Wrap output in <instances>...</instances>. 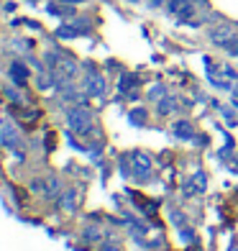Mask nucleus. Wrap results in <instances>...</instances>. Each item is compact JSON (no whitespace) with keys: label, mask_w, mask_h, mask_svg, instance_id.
Instances as JSON below:
<instances>
[{"label":"nucleus","mask_w":238,"mask_h":251,"mask_svg":"<svg viewBox=\"0 0 238 251\" xmlns=\"http://www.w3.org/2000/svg\"><path fill=\"white\" fill-rule=\"evenodd\" d=\"M210 39L215 44H220V47H233L231 41H236V33H233L231 26H218V28L210 31Z\"/></svg>","instance_id":"2"},{"label":"nucleus","mask_w":238,"mask_h":251,"mask_svg":"<svg viewBox=\"0 0 238 251\" xmlns=\"http://www.w3.org/2000/svg\"><path fill=\"white\" fill-rule=\"evenodd\" d=\"M174 133H179V136H192V131H190L187 123H177V126H174Z\"/></svg>","instance_id":"7"},{"label":"nucleus","mask_w":238,"mask_h":251,"mask_svg":"<svg viewBox=\"0 0 238 251\" xmlns=\"http://www.w3.org/2000/svg\"><path fill=\"white\" fill-rule=\"evenodd\" d=\"M64 3H85V0H64Z\"/></svg>","instance_id":"8"},{"label":"nucleus","mask_w":238,"mask_h":251,"mask_svg":"<svg viewBox=\"0 0 238 251\" xmlns=\"http://www.w3.org/2000/svg\"><path fill=\"white\" fill-rule=\"evenodd\" d=\"M10 75H13V79H16L18 85H26V79H28V72H26L21 64H13V67H10Z\"/></svg>","instance_id":"5"},{"label":"nucleus","mask_w":238,"mask_h":251,"mask_svg":"<svg viewBox=\"0 0 238 251\" xmlns=\"http://www.w3.org/2000/svg\"><path fill=\"white\" fill-rule=\"evenodd\" d=\"M67 123H70V128L74 133H90V128H93V116H90L87 108H72L67 113Z\"/></svg>","instance_id":"1"},{"label":"nucleus","mask_w":238,"mask_h":251,"mask_svg":"<svg viewBox=\"0 0 238 251\" xmlns=\"http://www.w3.org/2000/svg\"><path fill=\"white\" fill-rule=\"evenodd\" d=\"M133 167H136V172H139V175H146V172L151 169V162H149L143 154H139V156L133 159Z\"/></svg>","instance_id":"4"},{"label":"nucleus","mask_w":238,"mask_h":251,"mask_svg":"<svg viewBox=\"0 0 238 251\" xmlns=\"http://www.w3.org/2000/svg\"><path fill=\"white\" fill-rule=\"evenodd\" d=\"M3 141H5V144H10V146H16V144H18V139H16V133L10 131V128H5V131H3Z\"/></svg>","instance_id":"6"},{"label":"nucleus","mask_w":238,"mask_h":251,"mask_svg":"<svg viewBox=\"0 0 238 251\" xmlns=\"http://www.w3.org/2000/svg\"><path fill=\"white\" fill-rule=\"evenodd\" d=\"M87 90H90V95H100L105 90V85H103V77H97V75H93L87 79Z\"/></svg>","instance_id":"3"}]
</instances>
